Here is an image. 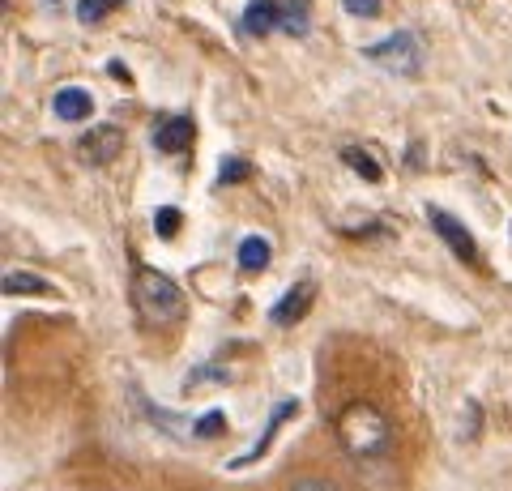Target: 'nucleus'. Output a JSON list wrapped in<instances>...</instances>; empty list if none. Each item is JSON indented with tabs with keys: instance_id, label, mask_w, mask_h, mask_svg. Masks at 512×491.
Wrapping results in <instances>:
<instances>
[{
	"instance_id": "obj_18",
	"label": "nucleus",
	"mask_w": 512,
	"mask_h": 491,
	"mask_svg": "<svg viewBox=\"0 0 512 491\" xmlns=\"http://www.w3.org/2000/svg\"><path fill=\"white\" fill-rule=\"evenodd\" d=\"M286 491H342V487L333 479H320V474H303V479H295Z\"/></svg>"
},
{
	"instance_id": "obj_9",
	"label": "nucleus",
	"mask_w": 512,
	"mask_h": 491,
	"mask_svg": "<svg viewBox=\"0 0 512 491\" xmlns=\"http://www.w3.org/2000/svg\"><path fill=\"white\" fill-rule=\"evenodd\" d=\"M52 112L60 120H86L94 112V99H90V90H82V86H64L52 99Z\"/></svg>"
},
{
	"instance_id": "obj_17",
	"label": "nucleus",
	"mask_w": 512,
	"mask_h": 491,
	"mask_svg": "<svg viewBox=\"0 0 512 491\" xmlns=\"http://www.w3.org/2000/svg\"><path fill=\"white\" fill-rule=\"evenodd\" d=\"M154 231L163 235V240H171V235L180 231V210H175V205H163V210L154 214Z\"/></svg>"
},
{
	"instance_id": "obj_19",
	"label": "nucleus",
	"mask_w": 512,
	"mask_h": 491,
	"mask_svg": "<svg viewBox=\"0 0 512 491\" xmlns=\"http://www.w3.org/2000/svg\"><path fill=\"white\" fill-rule=\"evenodd\" d=\"M244 176H252V167L244 158H227V163H222V184H239Z\"/></svg>"
},
{
	"instance_id": "obj_14",
	"label": "nucleus",
	"mask_w": 512,
	"mask_h": 491,
	"mask_svg": "<svg viewBox=\"0 0 512 491\" xmlns=\"http://www.w3.org/2000/svg\"><path fill=\"white\" fill-rule=\"evenodd\" d=\"M342 163H346V167H355L359 176H363V180H372V184H380V180H384L380 163H376L372 154H363L359 146H346V150H342Z\"/></svg>"
},
{
	"instance_id": "obj_7",
	"label": "nucleus",
	"mask_w": 512,
	"mask_h": 491,
	"mask_svg": "<svg viewBox=\"0 0 512 491\" xmlns=\"http://www.w3.org/2000/svg\"><path fill=\"white\" fill-rule=\"evenodd\" d=\"M192 137H197V124L192 116H167L154 124V146L163 154H184L192 146Z\"/></svg>"
},
{
	"instance_id": "obj_6",
	"label": "nucleus",
	"mask_w": 512,
	"mask_h": 491,
	"mask_svg": "<svg viewBox=\"0 0 512 491\" xmlns=\"http://www.w3.org/2000/svg\"><path fill=\"white\" fill-rule=\"evenodd\" d=\"M312 299H316V282H312V278H299L295 287L286 291V295L278 299L274 308H269V321H274V325H282V329H291V325L299 321V316L312 308Z\"/></svg>"
},
{
	"instance_id": "obj_12",
	"label": "nucleus",
	"mask_w": 512,
	"mask_h": 491,
	"mask_svg": "<svg viewBox=\"0 0 512 491\" xmlns=\"http://www.w3.org/2000/svg\"><path fill=\"white\" fill-rule=\"evenodd\" d=\"M0 287H5V295H43L47 291V278L26 274V269H9Z\"/></svg>"
},
{
	"instance_id": "obj_2",
	"label": "nucleus",
	"mask_w": 512,
	"mask_h": 491,
	"mask_svg": "<svg viewBox=\"0 0 512 491\" xmlns=\"http://www.w3.org/2000/svg\"><path fill=\"white\" fill-rule=\"evenodd\" d=\"M133 308H137V316L146 325H171V321H180V316L188 312V295L171 274L141 265L133 274Z\"/></svg>"
},
{
	"instance_id": "obj_1",
	"label": "nucleus",
	"mask_w": 512,
	"mask_h": 491,
	"mask_svg": "<svg viewBox=\"0 0 512 491\" xmlns=\"http://www.w3.org/2000/svg\"><path fill=\"white\" fill-rule=\"evenodd\" d=\"M333 432H338V445L355 457V462H376L393 449V423L384 419V410H376L372 402H350L338 419H333Z\"/></svg>"
},
{
	"instance_id": "obj_15",
	"label": "nucleus",
	"mask_w": 512,
	"mask_h": 491,
	"mask_svg": "<svg viewBox=\"0 0 512 491\" xmlns=\"http://www.w3.org/2000/svg\"><path fill=\"white\" fill-rule=\"evenodd\" d=\"M282 30L286 35H308V5L303 0H291V5H282Z\"/></svg>"
},
{
	"instance_id": "obj_20",
	"label": "nucleus",
	"mask_w": 512,
	"mask_h": 491,
	"mask_svg": "<svg viewBox=\"0 0 512 491\" xmlns=\"http://www.w3.org/2000/svg\"><path fill=\"white\" fill-rule=\"evenodd\" d=\"M342 5H346L350 13H355V18H376L384 0H342Z\"/></svg>"
},
{
	"instance_id": "obj_11",
	"label": "nucleus",
	"mask_w": 512,
	"mask_h": 491,
	"mask_svg": "<svg viewBox=\"0 0 512 491\" xmlns=\"http://www.w3.org/2000/svg\"><path fill=\"white\" fill-rule=\"evenodd\" d=\"M286 415H295V402H282V406L274 410V415H269V423H265V432H261V440H256V445H252V449H248L244 457H239V462H231V470H235V466H252V462H256V457H261V453L269 449V440H274V436H278V427H282V419H286Z\"/></svg>"
},
{
	"instance_id": "obj_3",
	"label": "nucleus",
	"mask_w": 512,
	"mask_h": 491,
	"mask_svg": "<svg viewBox=\"0 0 512 491\" xmlns=\"http://www.w3.org/2000/svg\"><path fill=\"white\" fill-rule=\"evenodd\" d=\"M363 56L393 77H414L423 69V43H419V35H410V30H397V35L363 47Z\"/></svg>"
},
{
	"instance_id": "obj_4",
	"label": "nucleus",
	"mask_w": 512,
	"mask_h": 491,
	"mask_svg": "<svg viewBox=\"0 0 512 491\" xmlns=\"http://www.w3.org/2000/svg\"><path fill=\"white\" fill-rule=\"evenodd\" d=\"M427 223H431V231L440 235L444 248L453 252L457 261H466V265H483V257H478V240L466 231V223H461L457 214L440 210V205H427Z\"/></svg>"
},
{
	"instance_id": "obj_13",
	"label": "nucleus",
	"mask_w": 512,
	"mask_h": 491,
	"mask_svg": "<svg viewBox=\"0 0 512 491\" xmlns=\"http://www.w3.org/2000/svg\"><path fill=\"white\" fill-rule=\"evenodd\" d=\"M116 9H124V0H77V22H82V26H99Z\"/></svg>"
},
{
	"instance_id": "obj_8",
	"label": "nucleus",
	"mask_w": 512,
	"mask_h": 491,
	"mask_svg": "<svg viewBox=\"0 0 512 491\" xmlns=\"http://www.w3.org/2000/svg\"><path fill=\"white\" fill-rule=\"evenodd\" d=\"M239 30L244 35H269V30H282V5L274 0H252L244 9V18H239Z\"/></svg>"
},
{
	"instance_id": "obj_16",
	"label": "nucleus",
	"mask_w": 512,
	"mask_h": 491,
	"mask_svg": "<svg viewBox=\"0 0 512 491\" xmlns=\"http://www.w3.org/2000/svg\"><path fill=\"white\" fill-rule=\"evenodd\" d=\"M192 432H197L201 440H214L227 432V419H222V410H210V415H201L197 423H192Z\"/></svg>"
},
{
	"instance_id": "obj_5",
	"label": "nucleus",
	"mask_w": 512,
	"mask_h": 491,
	"mask_svg": "<svg viewBox=\"0 0 512 491\" xmlns=\"http://www.w3.org/2000/svg\"><path fill=\"white\" fill-rule=\"evenodd\" d=\"M124 129L120 124H99V129H90L77 137V158H82L86 167H107L116 163V158L124 154Z\"/></svg>"
},
{
	"instance_id": "obj_10",
	"label": "nucleus",
	"mask_w": 512,
	"mask_h": 491,
	"mask_svg": "<svg viewBox=\"0 0 512 491\" xmlns=\"http://www.w3.org/2000/svg\"><path fill=\"white\" fill-rule=\"evenodd\" d=\"M269 257H274V248H269L265 235H244L239 248H235V261H239L244 274H261V269L269 265Z\"/></svg>"
}]
</instances>
